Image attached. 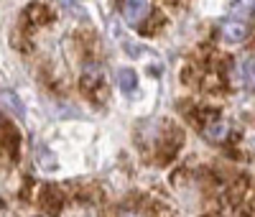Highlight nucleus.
<instances>
[{
	"instance_id": "5",
	"label": "nucleus",
	"mask_w": 255,
	"mask_h": 217,
	"mask_svg": "<svg viewBox=\"0 0 255 217\" xmlns=\"http://www.w3.org/2000/svg\"><path fill=\"white\" fill-rule=\"evenodd\" d=\"M118 84H120L123 92H133L135 84H138V79H135V74H133L130 69H123V72L118 74Z\"/></svg>"
},
{
	"instance_id": "2",
	"label": "nucleus",
	"mask_w": 255,
	"mask_h": 217,
	"mask_svg": "<svg viewBox=\"0 0 255 217\" xmlns=\"http://www.w3.org/2000/svg\"><path fill=\"white\" fill-rule=\"evenodd\" d=\"M202 136L212 143H225L232 136V125L217 113H207V120L202 123Z\"/></svg>"
},
{
	"instance_id": "4",
	"label": "nucleus",
	"mask_w": 255,
	"mask_h": 217,
	"mask_svg": "<svg viewBox=\"0 0 255 217\" xmlns=\"http://www.w3.org/2000/svg\"><path fill=\"white\" fill-rule=\"evenodd\" d=\"M238 79L245 90H255V51H248L238 59Z\"/></svg>"
},
{
	"instance_id": "6",
	"label": "nucleus",
	"mask_w": 255,
	"mask_h": 217,
	"mask_svg": "<svg viewBox=\"0 0 255 217\" xmlns=\"http://www.w3.org/2000/svg\"><path fill=\"white\" fill-rule=\"evenodd\" d=\"M118 217H148V215L143 210H138V207H123L118 212Z\"/></svg>"
},
{
	"instance_id": "1",
	"label": "nucleus",
	"mask_w": 255,
	"mask_h": 217,
	"mask_svg": "<svg viewBox=\"0 0 255 217\" xmlns=\"http://www.w3.org/2000/svg\"><path fill=\"white\" fill-rule=\"evenodd\" d=\"M250 28H253V13H250V8L248 5H235V10L222 20L220 33H222L225 43H240V41L248 38Z\"/></svg>"
},
{
	"instance_id": "3",
	"label": "nucleus",
	"mask_w": 255,
	"mask_h": 217,
	"mask_svg": "<svg viewBox=\"0 0 255 217\" xmlns=\"http://www.w3.org/2000/svg\"><path fill=\"white\" fill-rule=\"evenodd\" d=\"M120 13L128 26L138 28L151 13V0H120Z\"/></svg>"
}]
</instances>
